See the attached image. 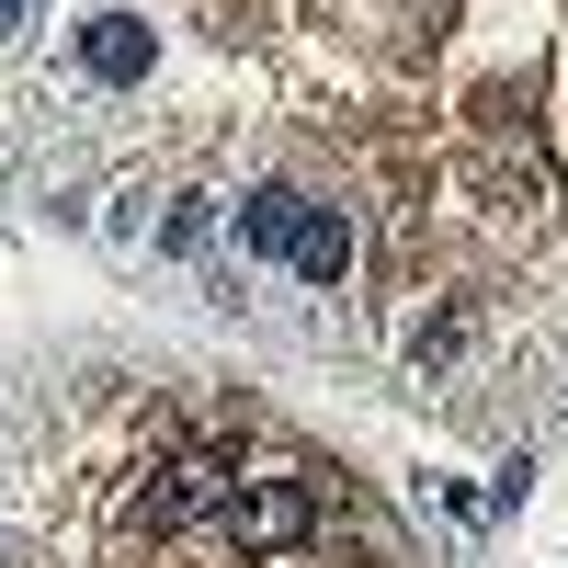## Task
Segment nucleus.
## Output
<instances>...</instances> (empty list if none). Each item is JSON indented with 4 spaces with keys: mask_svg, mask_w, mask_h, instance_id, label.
<instances>
[{
    "mask_svg": "<svg viewBox=\"0 0 568 568\" xmlns=\"http://www.w3.org/2000/svg\"><path fill=\"white\" fill-rule=\"evenodd\" d=\"M273 262H296L307 284H342L353 273V227H342V205H284V240H273Z\"/></svg>",
    "mask_w": 568,
    "mask_h": 568,
    "instance_id": "obj_2",
    "label": "nucleus"
},
{
    "mask_svg": "<svg viewBox=\"0 0 568 568\" xmlns=\"http://www.w3.org/2000/svg\"><path fill=\"white\" fill-rule=\"evenodd\" d=\"M227 489H240V478H227L216 455H194V466H171V489H149V524H160V535H182V524H194V511H216Z\"/></svg>",
    "mask_w": 568,
    "mask_h": 568,
    "instance_id": "obj_4",
    "label": "nucleus"
},
{
    "mask_svg": "<svg viewBox=\"0 0 568 568\" xmlns=\"http://www.w3.org/2000/svg\"><path fill=\"white\" fill-rule=\"evenodd\" d=\"M23 12H34V0H0V34H12V23H23Z\"/></svg>",
    "mask_w": 568,
    "mask_h": 568,
    "instance_id": "obj_6",
    "label": "nucleus"
},
{
    "mask_svg": "<svg viewBox=\"0 0 568 568\" xmlns=\"http://www.w3.org/2000/svg\"><path fill=\"white\" fill-rule=\"evenodd\" d=\"M284 205H296V194H251L240 205V251H273L284 240Z\"/></svg>",
    "mask_w": 568,
    "mask_h": 568,
    "instance_id": "obj_5",
    "label": "nucleus"
},
{
    "mask_svg": "<svg viewBox=\"0 0 568 568\" xmlns=\"http://www.w3.org/2000/svg\"><path fill=\"white\" fill-rule=\"evenodd\" d=\"M80 69L125 91V80H149V69H160V34L136 23V12H91V23H80Z\"/></svg>",
    "mask_w": 568,
    "mask_h": 568,
    "instance_id": "obj_3",
    "label": "nucleus"
},
{
    "mask_svg": "<svg viewBox=\"0 0 568 568\" xmlns=\"http://www.w3.org/2000/svg\"><path fill=\"white\" fill-rule=\"evenodd\" d=\"M216 511H227V535H240L251 557H273V546H307V524H318V500H307L296 478H240Z\"/></svg>",
    "mask_w": 568,
    "mask_h": 568,
    "instance_id": "obj_1",
    "label": "nucleus"
}]
</instances>
